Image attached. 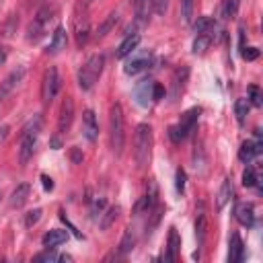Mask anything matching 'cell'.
Wrapping results in <instances>:
<instances>
[{
    "mask_svg": "<svg viewBox=\"0 0 263 263\" xmlns=\"http://www.w3.org/2000/svg\"><path fill=\"white\" fill-rule=\"evenodd\" d=\"M72 160H74V162H80V160H82V156L78 154V150H76V148L72 150Z\"/></svg>",
    "mask_w": 263,
    "mask_h": 263,
    "instance_id": "obj_47",
    "label": "cell"
},
{
    "mask_svg": "<svg viewBox=\"0 0 263 263\" xmlns=\"http://www.w3.org/2000/svg\"><path fill=\"white\" fill-rule=\"evenodd\" d=\"M103 208H105V199L103 197H99V199H95V203H92V218H97V216H101V212H103Z\"/></svg>",
    "mask_w": 263,
    "mask_h": 263,
    "instance_id": "obj_44",
    "label": "cell"
},
{
    "mask_svg": "<svg viewBox=\"0 0 263 263\" xmlns=\"http://www.w3.org/2000/svg\"><path fill=\"white\" fill-rule=\"evenodd\" d=\"M58 90H60V74H58V70H55L53 66H49V68L45 70L43 82H41V101H43L45 105H49V103L55 99Z\"/></svg>",
    "mask_w": 263,
    "mask_h": 263,
    "instance_id": "obj_7",
    "label": "cell"
},
{
    "mask_svg": "<svg viewBox=\"0 0 263 263\" xmlns=\"http://www.w3.org/2000/svg\"><path fill=\"white\" fill-rule=\"evenodd\" d=\"M197 117H199V109H197V107L185 111V113L181 115L179 123L168 127V138H171L173 142H181V140H185V138L195 129V125H197Z\"/></svg>",
    "mask_w": 263,
    "mask_h": 263,
    "instance_id": "obj_6",
    "label": "cell"
},
{
    "mask_svg": "<svg viewBox=\"0 0 263 263\" xmlns=\"http://www.w3.org/2000/svg\"><path fill=\"white\" fill-rule=\"evenodd\" d=\"M138 43H140V35H138V33H127L125 39L119 43V47H117V51H115V58H119V60L127 58L134 49H138Z\"/></svg>",
    "mask_w": 263,
    "mask_h": 263,
    "instance_id": "obj_19",
    "label": "cell"
},
{
    "mask_svg": "<svg viewBox=\"0 0 263 263\" xmlns=\"http://www.w3.org/2000/svg\"><path fill=\"white\" fill-rule=\"evenodd\" d=\"M162 97H164V86L160 82H154V86H152V99L154 101H160Z\"/></svg>",
    "mask_w": 263,
    "mask_h": 263,
    "instance_id": "obj_43",
    "label": "cell"
},
{
    "mask_svg": "<svg viewBox=\"0 0 263 263\" xmlns=\"http://www.w3.org/2000/svg\"><path fill=\"white\" fill-rule=\"evenodd\" d=\"M156 203H158V185H156L154 179H150V181H148V187H146V195L136 203V214L148 212V210H152Z\"/></svg>",
    "mask_w": 263,
    "mask_h": 263,
    "instance_id": "obj_10",
    "label": "cell"
},
{
    "mask_svg": "<svg viewBox=\"0 0 263 263\" xmlns=\"http://www.w3.org/2000/svg\"><path fill=\"white\" fill-rule=\"evenodd\" d=\"M234 113H236V121L242 125L245 119H247V113H249V101H247V99H236V103H234Z\"/></svg>",
    "mask_w": 263,
    "mask_h": 263,
    "instance_id": "obj_32",
    "label": "cell"
},
{
    "mask_svg": "<svg viewBox=\"0 0 263 263\" xmlns=\"http://www.w3.org/2000/svg\"><path fill=\"white\" fill-rule=\"evenodd\" d=\"M66 240H68V232L62 230V228L47 230V232L43 234V238H41V242H43L45 249H55L58 245H62V242H66Z\"/></svg>",
    "mask_w": 263,
    "mask_h": 263,
    "instance_id": "obj_20",
    "label": "cell"
},
{
    "mask_svg": "<svg viewBox=\"0 0 263 263\" xmlns=\"http://www.w3.org/2000/svg\"><path fill=\"white\" fill-rule=\"evenodd\" d=\"M82 134L88 142H95L99 136V123H97V115L92 109H86L82 113Z\"/></svg>",
    "mask_w": 263,
    "mask_h": 263,
    "instance_id": "obj_13",
    "label": "cell"
},
{
    "mask_svg": "<svg viewBox=\"0 0 263 263\" xmlns=\"http://www.w3.org/2000/svg\"><path fill=\"white\" fill-rule=\"evenodd\" d=\"M152 86H154L152 80H142V82H138V86H136V90H134L138 105L148 107V103H150V99H152Z\"/></svg>",
    "mask_w": 263,
    "mask_h": 263,
    "instance_id": "obj_23",
    "label": "cell"
},
{
    "mask_svg": "<svg viewBox=\"0 0 263 263\" xmlns=\"http://www.w3.org/2000/svg\"><path fill=\"white\" fill-rule=\"evenodd\" d=\"M117 18H119V14H117V12H111V14H109V16H107V18H105L101 25H99V29H97L95 37H97V39H103V37H105V35H107V33H109V31L115 27Z\"/></svg>",
    "mask_w": 263,
    "mask_h": 263,
    "instance_id": "obj_28",
    "label": "cell"
},
{
    "mask_svg": "<svg viewBox=\"0 0 263 263\" xmlns=\"http://www.w3.org/2000/svg\"><path fill=\"white\" fill-rule=\"evenodd\" d=\"M230 195H232V181L226 177V179L222 181V187H220V191H218V197H216V208H218V210H222V208L228 203Z\"/></svg>",
    "mask_w": 263,
    "mask_h": 263,
    "instance_id": "obj_27",
    "label": "cell"
},
{
    "mask_svg": "<svg viewBox=\"0 0 263 263\" xmlns=\"http://www.w3.org/2000/svg\"><path fill=\"white\" fill-rule=\"evenodd\" d=\"M66 43H68V37H66V29L64 27H55V31H53V35H51V41H49V45H47V53L49 55H55V53H60L62 49H66Z\"/></svg>",
    "mask_w": 263,
    "mask_h": 263,
    "instance_id": "obj_18",
    "label": "cell"
},
{
    "mask_svg": "<svg viewBox=\"0 0 263 263\" xmlns=\"http://www.w3.org/2000/svg\"><path fill=\"white\" fill-rule=\"evenodd\" d=\"M245 257V245L240 240V236L234 232L230 236V245H228V261L230 263H240Z\"/></svg>",
    "mask_w": 263,
    "mask_h": 263,
    "instance_id": "obj_21",
    "label": "cell"
},
{
    "mask_svg": "<svg viewBox=\"0 0 263 263\" xmlns=\"http://www.w3.org/2000/svg\"><path fill=\"white\" fill-rule=\"evenodd\" d=\"M39 132H41V117L39 115H33L23 125V129H21V146H18V162H21V166H25L31 160Z\"/></svg>",
    "mask_w": 263,
    "mask_h": 263,
    "instance_id": "obj_2",
    "label": "cell"
},
{
    "mask_svg": "<svg viewBox=\"0 0 263 263\" xmlns=\"http://www.w3.org/2000/svg\"><path fill=\"white\" fill-rule=\"evenodd\" d=\"M152 152V127L148 123H138L134 134V158L138 168H144L150 162Z\"/></svg>",
    "mask_w": 263,
    "mask_h": 263,
    "instance_id": "obj_3",
    "label": "cell"
},
{
    "mask_svg": "<svg viewBox=\"0 0 263 263\" xmlns=\"http://www.w3.org/2000/svg\"><path fill=\"white\" fill-rule=\"evenodd\" d=\"M185 181H187L185 171L183 168H177V173H175V189H177L179 195H183V191H185Z\"/></svg>",
    "mask_w": 263,
    "mask_h": 263,
    "instance_id": "obj_36",
    "label": "cell"
},
{
    "mask_svg": "<svg viewBox=\"0 0 263 263\" xmlns=\"http://www.w3.org/2000/svg\"><path fill=\"white\" fill-rule=\"evenodd\" d=\"M261 148H263L261 138H257L255 142H253V140H245V142L240 144V148H238V160H242V162H251V160L261 152Z\"/></svg>",
    "mask_w": 263,
    "mask_h": 263,
    "instance_id": "obj_16",
    "label": "cell"
},
{
    "mask_svg": "<svg viewBox=\"0 0 263 263\" xmlns=\"http://www.w3.org/2000/svg\"><path fill=\"white\" fill-rule=\"evenodd\" d=\"M29 193H31V187L27 183L16 185V189L10 193V205L12 208H23L27 203V199H29Z\"/></svg>",
    "mask_w": 263,
    "mask_h": 263,
    "instance_id": "obj_24",
    "label": "cell"
},
{
    "mask_svg": "<svg viewBox=\"0 0 263 263\" xmlns=\"http://www.w3.org/2000/svg\"><path fill=\"white\" fill-rule=\"evenodd\" d=\"M212 41H214V29H208V31H203V33H197V37H195V41H193V53H195V55L205 53V51L210 49Z\"/></svg>",
    "mask_w": 263,
    "mask_h": 263,
    "instance_id": "obj_22",
    "label": "cell"
},
{
    "mask_svg": "<svg viewBox=\"0 0 263 263\" xmlns=\"http://www.w3.org/2000/svg\"><path fill=\"white\" fill-rule=\"evenodd\" d=\"M240 55H242V60L253 62V60L259 58V49L257 47H240Z\"/></svg>",
    "mask_w": 263,
    "mask_h": 263,
    "instance_id": "obj_40",
    "label": "cell"
},
{
    "mask_svg": "<svg viewBox=\"0 0 263 263\" xmlns=\"http://www.w3.org/2000/svg\"><path fill=\"white\" fill-rule=\"evenodd\" d=\"M6 134H8V125H2V127H0V142L6 138Z\"/></svg>",
    "mask_w": 263,
    "mask_h": 263,
    "instance_id": "obj_48",
    "label": "cell"
},
{
    "mask_svg": "<svg viewBox=\"0 0 263 263\" xmlns=\"http://www.w3.org/2000/svg\"><path fill=\"white\" fill-rule=\"evenodd\" d=\"M103 66H105V55L103 53H92L84 66L78 70V86L82 90H90L95 86V82L99 80L101 72H103Z\"/></svg>",
    "mask_w": 263,
    "mask_h": 263,
    "instance_id": "obj_4",
    "label": "cell"
},
{
    "mask_svg": "<svg viewBox=\"0 0 263 263\" xmlns=\"http://www.w3.org/2000/svg\"><path fill=\"white\" fill-rule=\"evenodd\" d=\"M43 35H45V23H41L39 18H33V21H31V25L27 27V41L37 43Z\"/></svg>",
    "mask_w": 263,
    "mask_h": 263,
    "instance_id": "obj_26",
    "label": "cell"
},
{
    "mask_svg": "<svg viewBox=\"0 0 263 263\" xmlns=\"http://www.w3.org/2000/svg\"><path fill=\"white\" fill-rule=\"evenodd\" d=\"M134 10H136L138 23H148L150 10H152V0H134Z\"/></svg>",
    "mask_w": 263,
    "mask_h": 263,
    "instance_id": "obj_25",
    "label": "cell"
},
{
    "mask_svg": "<svg viewBox=\"0 0 263 263\" xmlns=\"http://www.w3.org/2000/svg\"><path fill=\"white\" fill-rule=\"evenodd\" d=\"M187 78H189V68L187 66H181L175 70L173 78H171V101H177L187 84Z\"/></svg>",
    "mask_w": 263,
    "mask_h": 263,
    "instance_id": "obj_12",
    "label": "cell"
},
{
    "mask_svg": "<svg viewBox=\"0 0 263 263\" xmlns=\"http://www.w3.org/2000/svg\"><path fill=\"white\" fill-rule=\"evenodd\" d=\"M150 62H152L150 51H136V49H134V51L129 53V60H127L125 66H123V72L134 76V74L146 70V68L150 66Z\"/></svg>",
    "mask_w": 263,
    "mask_h": 263,
    "instance_id": "obj_8",
    "label": "cell"
},
{
    "mask_svg": "<svg viewBox=\"0 0 263 263\" xmlns=\"http://www.w3.org/2000/svg\"><path fill=\"white\" fill-rule=\"evenodd\" d=\"M0 197H2V193H0Z\"/></svg>",
    "mask_w": 263,
    "mask_h": 263,
    "instance_id": "obj_49",
    "label": "cell"
},
{
    "mask_svg": "<svg viewBox=\"0 0 263 263\" xmlns=\"http://www.w3.org/2000/svg\"><path fill=\"white\" fill-rule=\"evenodd\" d=\"M72 119H74V101L72 97H66L62 101V107H60V117H58V132L60 134H68L70 125H72Z\"/></svg>",
    "mask_w": 263,
    "mask_h": 263,
    "instance_id": "obj_9",
    "label": "cell"
},
{
    "mask_svg": "<svg viewBox=\"0 0 263 263\" xmlns=\"http://www.w3.org/2000/svg\"><path fill=\"white\" fill-rule=\"evenodd\" d=\"M58 259H60V257L53 253V249H47L45 253H39V255L33 257V261H47V263H49V261H58Z\"/></svg>",
    "mask_w": 263,
    "mask_h": 263,
    "instance_id": "obj_41",
    "label": "cell"
},
{
    "mask_svg": "<svg viewBox=\"0 0 263 263\" xmlns=\"http://www.w3.org/2000/svg\"><path fill=\"white\" fill-rule=\"evenodd\" d=\"M152 8L156 14H164L168 8V0H152Z\"/></svg>",
    "mask_w": 263,
    "mask_h": 263,
    "instance_id": "obj_42",
    "label": "cell"
},
{
    "mask_svg": "<svg viewBox=\"0 0 263 263\" xmlns=\"http://www.w3.org/2000/svg\"><path fill=\"white\" fill-rule=\"evenodd\" d=\"M41 181H43V187H45V191H51V189H53V181H51L47 175H41Z\"/></svg>",
    "mask_w": 263,
    "mask_h": 263,
    "instance_id": "obj_45",
    "label": "cell"
},
{
    "mask_svg": "<svg viewBox=\"0 0 263 263\" xmlns=\"http://www.w3.org/2000/svg\"><path fill=\"white\" fill-rule=\"evenodd\" d=\"M240 0H222V16L224 18H234L238 12Z\"/></svg>",
    "mask_w": 263,
    "mask_h": 263,
    "instance_id": "obj_31",
    "label": "cell"
},
{
    "mask_svg": "<svg viewBox=\"0 0 263 263\" xmlns=\"http://www.w3.org/2000/svg\"><path fill=\"white\" fill-rule=\"evenodd\" d=\"M205 232H208V212H205L203 203H199L197 210H195V238H197V247H203Z\"/></svg>",
    "mask_w": 263,
    "mask_h": 263,
    "instance_id": "obj_14",
    "label": "cell"
},
{
    "mask_svg": "<svg viewBox=\"0 0 263 263\" xmlns=\"http://www.w3.org/2000/svg\"><path fill=\"white\" fill-rule=\"evenodd\" d=\"M249 105H253V107H261V90H259V86H249Z\"/></svg>",
    "mask_w": 263,
    "mask_h": 263,
    "instance_id": "obj_37",
    "label": "cell"
},
{
    "mask_svg": "<svg viewBox=\"0 0 263 263\" xmlns=\"http://www.w3.org/2000/svg\"><path fill=\"white\" fill-rule=\"evenodd\" d=\"M74 37L76 45L84 47L88 37H90V18H88V2H78L76 12H74Z\"/></svg>",
    "mask_w": 263,
    "mask_h": 263,
    "instance_id": "obj_5",
    "label": "cell"
},
{
    "mask_svg": "<svg viewBox=\"0 0 263 263\" xmlns=\"http://www.w3.org/2000/svg\"><path fill=\"white\" fill-rule=\"evenodd\" d=\"M242 185L245 187H255L257 185V173L253 166H247L245 173H242Z\"/></svg>",
    "mask_w": 263,
    "mask_h": 263,
    "instance_id": "obj_34",
    "label": "cell"
},
{
    "mask_svg": "<svg viewBox=\"0 0 263 263\" xmlns=\"http://www.w3.org/2000/svg\"><path fill=\"white\" fill-rule=\"evenodd\" d=\"M6 58H8V49L4 45H0V66L6 62Z\"/></svg>",
    "mask_w": 263,
    "mask_h": 263,
    "instance_id": "obj_46",
    "label": "cell"
},
{
    "mask_svg": "<svg viewBox=\"0 0 263 263\" xmlns=\"http://www.w3.org/2000/svg\"><path fill=\"white\" fill-rule=\"evenodd\" d=\"M179 251H181V238H179V232L177 228H168V240H166V261L168 263H175L179 259Z\"/></svg>",
    "mask_w": 263,
    "mask_h": 263,
    "instance_id": "obj_17",
    "label": "cell"
},
{
    "mask_svg": "<svg viewBox=\"0 0 263 263\" xmlns=\"http://www.w3.org/2000/svg\"><path fill=\"white\" fill-rule=\"evenodd\" d=\"M234 218H236V222L242 224V226H253V222H255L253 203H249V201H238V203L234 205Z\"/></svg>",
    "mask_w": 263,
    "mask_h": 263,
    "instance_id": "obj_15",
    "label": "cell"
},
{
    "mask_svg": "<svg viewBox=\"0 0 263 263\" xmlns=\"http://www.w3.org/2000/svg\"><path fill=\"white\" fill-rule=\"evenodd\" d=\"M39 218H41V208H35V210H31V212H27V214H25V226H27V228L35 226V224L39 222Z\"/></svg>",
    "mask_w": 263,
    "mask_h": 263,
    "instance_id": "obj_38",
    "label": "cell"
},
{
    "mask_svg": "<svg viewBox=\"0 0 263 263\" xmlns=\"http://www.w3.org/2000/svg\"><path fill=\"white\" fill-rule=\"evenodd\" d=\"M193 29H195V33H203V31H208V29H214V21H212L210 16H201V18L195 21Z\"/></svg>",
    "mask_w": 263,
    "mask_h": 263,
    "instance_id": "obj_35",
    "label": "cell"
},
{
    "mask_svg": "<svg viewBox=\"0 0 263 263\" xmlns=\"http://www.w3.org/2000/svg\"><path fill=\"white\" fill-rule=\"evenodd\" d=\"M109 144L115 156H121L125 146V119L119 103H113L109 109Z\"/></svg>",
    "mask_w": 263,
    "mask_h": 263,
    "instance_id": "obj_1",
    "label": "cell"
},
{
    "mask_svg": "<svg viewBox=\"0 0 263 263\" xmlns=\"http://www.w3.org/2000/svg\"><path fill=\"white\" fill-rule=\"evenodd\" d=\"M16 25H18V16H16V14H10L8 23H6V25H4V29H2V31H4L2 35H4V37H10V35H12V31L16 29Z\"/></svg>",
    "mask_w": 263,
    "mask_h": 263,
    "instance_id": "obj_39",
    "label": "cell"
},
{
    "mask_svg": "<svg viewBox=\"0 0 263 263\" xmlns=\"http://www.w3.org/2000/svg\"><path fill=\"white\" fill-rule=\"evenodd\" d=\"M134 245H136V236H134L132 228H125V232H123V236H121V240H119V253H121V255L129 253V251L134 249Z\"/></svg>",
    "mask_w": 263,
    "mask_h": 263,
    "instance_id": "obj_30",
    "label": "cell"
},
{
    "mask_svg": "<svg viewBox=\"0 0 263 263\" xmlns=\"http://www.w3.org/2000/svg\"><path fill=\"white\" fill-rule=\"evenodd\" d=\"M179 6H181V21L189 25L193 18V0H179Z\"/></svg>",
    "mask_w": 263,
    "mask_h": 263,
    "instance_id": "obj_33",
    "label": "cell"
},
{
    "mask_svg": "<svg viewBox=\"0 0 263 263\" xmlns=\"http://www.w3.org/2000/svg\"><path fill=\"white\" fill-rule=\"evenodd\" d=\"M23 76H25V66H18V68H14V70L0 82V101H4V99L18 86V82L23 80Z\"/></svg>",
    "mask_w": 263,
    "mask_h": 263,
    "instance_id": "obj_11",
    "label": "cell"
},
{
    "mask_svg": "<svg viewBox=\"0 0 263 263\" xmlns=\"http://www.w3.org/2000/svg\"><path fill=\"white\" fill-rule=\"evenodd\" d=\"M119 212H121V210H119V205H111V208H107V210L101 214V216H103V218H101V224H99V226H101V230H107V228L117 220Z\"/></svg>",
    "mask_w": 263,
    "mask_h": 263,
    "instance_id": "obj_29",
    "label": "cell"
}]
</instances>
